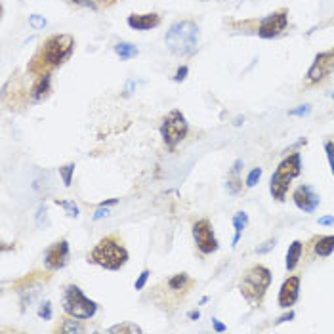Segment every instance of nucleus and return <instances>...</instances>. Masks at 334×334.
<instances>
[{
	"mask_svg": "<svg viewBox=\"0 0 334 334\" xmlns=\"http://www.w3.org/2000/svg\"><path fill=\"white\" fill-rule=\"evenodd\" d=\"M73 50H75V38L71 35H67V33L52 35L50 38H46V42L40 48V52L33 58L29 71L31 73H37L38 77L46 75L50 69L63 65L67 59L71 58Z\"/></svg>",
	"mask_w": 334,
	"mask_h": 334,
	"instance_id": "obj_1",
	"label": "nucleus"
},
{
	"mask_svg": "<svg viewBox=\"0 0 334 334\" xmlns=\"http://www.w3.org/2000/svg\"><path fill=\"white\" fill-rule=\"evenodd\" d=\"M128 258H130V254H128V250H126L123 239L118 235H107V237L100 239L98 245L88 254L90 264H96L107 271H118L126 266Z\"/></svg>",
	"mask_w": 334,
	"mask_h": 334,
	"instance_id": "obj_2",
	"label": "nucleus"
},
{
	"mask_svg": "<svg viewBox=\"0 0 334 334\" xmlns=\"http://www.w3.org/2000/svg\"><path fill=\"white\" fill-rule=\"evenodd\" d=\"M199 25L191 19H182L176 21L170 29H168L166 37H164V44L166 48L174 56L180 58H189L197 52L199 46Z\"/></svg>",
	"mask_w": 334,
	"mask_h": 334,
	"instance_id": "obj_3",
	"label": "nucleus"
},
{
	"mask_svg": "<svg viewBox=\"0 0 334 334\" xmlns=\"http://www.w3.org/2000/svg\"><path fill=\"white\" fill-rule=\"evenodd\" d=\"M269 284H271V271L261 264H254L243 271V277L239 281V291L252 307H260Z\"/></svg>",
	"mask_w": 334,
	"mask_h": 334,
	"instance_id": "obj_4",
	"label": "nucleus"
},
{
	"mask_svg": "<svg viewBox=\"0 0 334 334\" xmlns=\"http://www.w3.org/2000/svg\"><path fill=\"white\" fill-rule=\"evenodd\" d=\"M302 174V155L300 153H292L287 159H283V162L277 166V170L273 172L271 180H269V193L271 197L284 203L287 201V193L294 178Z\"/></svg>",
	"mask_w": 334,
	"mask_h": 334,
	"instance_id": "obj_5",
	"label": "nucleus"
},
{
	"mask_svg": "<svg viewBox=\"0 0 334 334\" xmlns=\"http://www.w3.org/2000/svg\"><path fill=\"white\" fill-rule=\"evenodd\" d=\"M61 305L63 312L71 317H77L80 321L92 319L98 312V304L94 300L84 296V292L80 291L77 284H67L63 291V298H61Z\"/></svg>",
	"mask_w": 334,
	"mask_h": 334,
	"instance_id": "obj_6",
	"label": "nucleus"
},
{
	"mask_svg": "<svg viewBox=\"0 0 334 334\" xmlns=\"http://www.w3.org/2000/svg\"><path fill=\"white\" fill-rule=\"evenodd\" d=\"M189 123L185 115L180 109H172L164 116V121L160 124V136L162 141L166 144L168 149H176V146L187 138Z\"/></svg>",
	"mask_w": 334,
	"mask_h": 334,
	"instance_id": "obj_7",
	"label": "nucleus"
},
{
	"mask_svg": "<svg viewBox=\"0 0 334 334\" xmlns=\"http://www.w3.org/2000/svg\"><path fill=\"white\" fill-rule=\"evenodd\" d=\"M193 239H195L197 248L203 254H212V252L218 250V239L214 235V227H212L210 220H197L193 224Z\"/></svg>",
	"mask_w": 334,
	"mask_h": 334,
	"instance_id": "obj_8",
	"label": "nucleus"
},
{
	"mask_svg": "<svg viewBox=\"0 0 334 334\" xmlns=\"http://www.w3.org/2000/svg\"><path fill=\"white\" fill-rule=\"evenodd\" d=\"M287 25H289V10L279 8L261 19L260 27H258V35H260V38H275L287 29Z\"/></svg>",
	"mask_w": 334,
	"mask_h": 334,
	"instance_id": "obj_9",
	"label": "nucleus"
},
{
	"mask_svg": "<svg viewBox=\"0 0 334 334\" xmlns=\"http://www.w3.org/2000/svg\"><path fill=\"white\" fill-rule=\"evenodd\" d=\"M334 71V48L327 52H321L313 59V65L305 75V82L307 84H317L321 80H325L328 75Z\"/></svg>",
	"mask_w": 334,
	"mask_h": 334,
	"instance_id": "obj_10",
	"label": "nucleus"
},
{
	"mask_svg": "<svg viewBox=\"0 0 334 334\" xmlns=\"http://www.w3.org/2000/svg\"><path fill=\"white\" fill-rule=\"evenodd\" d=\"M69 261V243L67 239H59L54 245L46 248L44 252V266L50 271H59L63 269Z\"/></svg>",
	"mask_w": 334,
	"mask_h": 334,
	"instance_id": "obj_11",
	"label": "nucleus"
},
{
	"mask_svg": "<svg viewBox=\"0 0 334 334\" xmlns=\"http://www.w3.org/2000/svg\"><path fill=\"white\" fill-rule=\"evenodd\" d=\"M292 201H294V204H296L302 212H315L321 204V197L315 193V189H313L312 185L304 183V185H300V187L294 189Z\"/></svg>",
	"mask_w": 334,
	"mask_h": 334,
	"instance_id": "obj_12",
	"label": "nucleus"
},
{
	"mask_svg": "<svg viewBox=\"0 0 334 334\" xmlns=\"http://www.w3.org/2000/svg\"><path fill=\"white\" fill-rule=\"evenodd\" d=\"M300 275H291L289 279H284L283 287L279 291V307L283 309H291L292 305L296 304L298 296H300Z\"/></svg>",
	"mask_w": 334,
	"mask_h": 334,
	"instance_id": "obj_13",
	"label": "nucleus"
},
{
	"mask_svg": "<svg viewBox=\"0 0 334 334\" xmlns=\"http://www.w3.org/2000/svg\"><path fill=\"white\" fill-rule=\"evenodd\" d=\"M128 27L134 31H151L160 25V15L151 12V14H132L128 15Z\"/></svg>",
	"mask_w": 334,
	"mask_h": 334,
	"instance_id": "obj_14",
	"label": "nucleus"
},
{
	"mask_svg": "<svg viewBox=\"0 0 334 334\" xmlns=\"http://www.w3.org/2000/svg\"><path fill=\"white\" fill-rule=\"evenodd\" d=\"M313 252L319 258H328L334 252V235H319V237H313L312 243Z\"/></svg>",
	"mask_w": 334,
	"mask_h": 334,
	"instance_id": "obj_15",
	"label": "nucleus"
},
{
	"mask_svg": "<svg viewBox=\"0 0 334 334\" xmlns=\"http://www.w3.org/2000/svg\"><path fill=\"white\" fill-rule=\"evenodd\" d=\"M166 287L170 289V292H178V294H185L189 292V289L195 287V281L187 275V273H176L166 281Z\"/></svg>",
	"mask_w": 334,
	"mask_h": 334,
	"instance_id": "obj_16",
	"label": "nucleus"
},
{
	"mask_svg": "<svg viewBox=\"0 0 334 334\" xmlns=\"http://www.w3.org/2000/svg\"><path fill=\"white\" fill-rule=\"evenodd\" d=\"M50 86H52V75L50 73L40 75L37 80V84H35L33 90H31V98H33V102H42L44 98H48V94H50Z\"/></svg>",
	"mask_w": 334,
	"mask_h": 334,
	"instance_id": "obj_17",
	"label": "nucleus"
},
{
	"mask_svg": "<svg viewBox=\"0 0 334 334\" xmlns=\"http://www.w3.org/2000/svg\"><path fill=\"white\" fill-rule=\"evenodd\" d=\"M302 252H304V243L302 241H292V245L287 250V269L289 271L296 269L298 261L302 258Z\"/></svg>",
	"mask_w": 334,
	"mask_h": 334,
	"instance_id": "obj_18",
	"label": "nucleus"
},
{
	"mask_svg": "<svg viewBox=\"0 0 334 334\" xmlns=\"http://www.w3.org/2000/svg\"><path fill=\"white\" fill-rule=\"evenodd\" d=\"M80 319L77 317H71V315H67V317H61V323H59V327L56 328V332H63V334H77V332H84V327L79 323Z\"/></svg>",
	"mask_w": 334,
	"mask_h": 334,
	"instance_id": "obj_19",
	"label": "nucleus"
},
{
	"mask_svg": "<svg viewBox=\"0 0 334 334\" xmlns=\"http://www.w3.org/2000/svg\"><path fill=\"white\" fill-rule=\"evenodd\" d=\"M247 225H248L247 212H237V214L233 216V227H235V237H233V243H231L233 248L237 247V243H239L241 235H243V231H245Z\"/></svg>",
	"mask_w": 334,
	"mask_h": 334,
	"instance_id": "obj_20",
	"label": "nucleus"
},
{
	"mask_svg": "<svg viewBox=\"0 0 334 334\" xmlns=\"http://www.w3.org/2000/svg\"><path fill=\"white\" fill-rule=\"evenodd\" d=\"M115 54L123 59V61H128V59L136 58L139 54V50L132 42H118V44H115Z\"/></svg>",
	"mask_w": 334,
	"mask_h": 334,
	"instance_id": "obj_21",
	"label": "nucleus"
},
{
	"mask_svg": "<svg viewBox=\"0 0 334 334\" xmlns=\"http://www.w3.org/2000/svg\"><path fill=\"white\" fill-rule=\"evenodd\" d=\"M107 332H109V334H136V332H141V328H139L136 323L124 321V323H121V325H115V327H111Z\"/></svg>",
	"mask_w": 334,
	"mask_h": 334,
	"instance_id": "obj_22",
	"label": "nucleus"
},
{
	"mask_svg": "<svg viewBox=\"0 0 334 334\" xmlns=\"http://www.w3.org/2000/svg\"><path fill=\"white\" fill-rule=\"evenodd\" d=\"M75 162H69L65 166L59 168V176H61V180L65 183V187H71V183H73V174H75Z\"/></svg>",
	"mask_w": 334,
	"mask_h": 334,
	"instance_id": "obj_23",
	"label": "nucleus"
},
{
	"mask_svg": "<svg viewBox=\"0 0 334 334\" xmlns=\"http://www.w3.org/2000/svg\"><path fill=\"white\" fill-rule=\"evenodd\" d=\"M56 204L58 206H61L63 210H65V214L69 216V218H79V206L73 203V201H56Z\"/></svg>",
	"mask_w": 334,
	"mask_h": 334,
	"instance_id": "obj_24",
	"label": "nucleus"
},
{
	"mask_svg": "<svg viewBox=\"0 0 334 334\" xmlns=\"http://www.w3.org/2000/svg\"><path fill=\"white\" fill-rule=\"evenodd\" d=\"M225 187H227V191H229L231 195H239L241 191H243V182H241L237 176H233V178H229V180H227Z\"/></svg>",
	"mask_w": 334,
	"mask_h": 334,
	"instance_id": "obj_25",
	"label": "nucleus"
},
{
	"mask_svg": "<svg viewBox=\"0 0 334 334\" xmlns=\"http://www.w3.org/2000/svg\"><path fill=\"white\" fill-rule=\"evenodd\" d=\"M46 19H44V15H38V14H33V15H29V25L33 27V29H44L46 27Z\"/></svg>",
	"mask_w": 334,
	"mask_h": 334,
	"instance_id": "obj_26",
	"label": "nucleus"
},
{
	"mask_svg": "<svg viewBox=\"0 0 334 334\" xmlns=\"http://www.w3.org/2000/svg\"><path fill=\"white\" fill-rule=\"evenodd\" d=\"M38 317L44 321H50L52 319V304L46 300V302H42L40 304V307H38Z\"/></svg>",
	"mask_w": 334,
	"mask_h": 334,
	"instance_id": "obj_27",
	"label": "nucleus"
},
{
	"mask_svg": "<svg viewBox=\"0 0 334 334\" xmlns=\"http://www.w3.org/2000/svg\"><path fill=\"white\" fill-rule=\"evenodd\" d=\"M149 275H151V271H149V269H144V271L139 273L138 279H136V283H134V289H136V291H144V287H146Z\"/></svg>",
	"mask_w": 334,
	"mask_h": 334,
	"instance_id": "obj_28",
	"label": "nucleus"
},
{
	"mask_svg": "<svg viewBox=\"0 0 334 334\" xmlns=\"http://www.w3.org/2000/svg\"><path fill=\"white\" fill-rule=\"evenodd\" d=\"M261 178V168H254V170H250V174L247 178V187H254L256 183L260 182Z\"/></svg>",
	"mask_w": 334,
	"mask_h": 334,
	"instance_id": "obj_29",
	"label": "nucleus"
},
{
	"mask_svg": "<svg viewBox=\"0 0 334 334\" xmlns=\"http://www.w3.org/2000/svg\"><path fill=\"white\" fill-rule=\"evenodd\" d=\"M277 245V239H268L266 243H261L260 247L256 248V254H268L269 250H273Z\"/></svg>",
	"mask_w": 334,
	"mask_h": 334,
	"instance_id": "obj_30",
	"label": "nucleus"
},
{
	"mask_svg": "<svg viewBox=\"0 0 334 334\" xmlns=\"http://www.w3.org/2000/svg\"><path fill=\"white\" fill-rule=\"evenodd\" d=\"M325 151H327L328 164H330V170L334 174V141H325Z\"/></svg>",
	"mask_w": 334,
	"mask_h": 334,
	"instance_id": "obj_31",
	"label": "nucleus"
},
{
	"mask_svg": "<svg viewBox=\"0 0 334 334\" xmlns=\"http://www.w3.org/2000/svg\"><path fill=\"white\" fill-rule=\"evenodd\" d=\"M309 111H312V105H300V107H296V109L289 111V115L291 116H305Z\"/></svg>",
	"mask_w": 334,
	"mask_h": 334,
	"instance_id": "obj_32",
	"label": "nucleus"
},
{
	"mask_svg": "<svg viewBox=\"0 0 334 334\" xmlns=\"http://www.w3.org/2000/svg\"><path fill=\"white\" fill-rule=\"evenodd\" d=\"M109 214H111L109 208H107V206H102V204H100V208L96 210V214L92 216V220H94V222H100L102 218H107Z\"/></svg>",
	"mask_w": 334,
	"mask_h": 334,
	"instance_id": "obj_33",
	"label": "nucleus"
},
{
	"mask_svg": "<svg viewBox=\"0 0 334 334\" xmlns=\"http://www.w3.org/2000/svg\"><path fill=\"white\" fill-rule=\"evenodd\" d=\"M187 73H189V69H187V65H182L178 71H176V75H174V82H182V80H185L187 79Z\"/></svg>",
	"mask_w": 334,
	"mask_h": 334,
	"instance_id": "obj_34",
	"label": "nucleus"
},
{
	"mask_svg": "<svg viewBox=\"0 0 334 334\" xmlns=\"http://www.w3.org/2000/svg\"><path fill=\"white\" fill-rule=\"evenodd\" d=\"M73 4L77 6H84V8H90V10H98V4H96L94 0H71Z\"/></svg>",
	"mask_w": 334,
	"mask_h": 334,
	"instance_id": "obj_35",
	"label": "nucleus"
},
{
	"mask_svg": "<svg viewBox=\"0 0 334 334\" xmlns=\"http://www.w3.org/2000/svg\"><path fill=\"white\" fill-rule=\"evenodd\" d=\"M292 319H294V312H292V309H289V313L281 315V317H279L275 323H277V325H281V323H287V321H292Z\"/></svg>",
	"mask_w": 334,
	"mask_h": 334,
	"instance_id": "obj_36",
	"label": "nucleus"
},
{
	"mask_svg": "<svg viewBox=\"0 0 334 334\" xmlns=\"http://www.w3.org/2000/svg\"><path fill=\"white\" fill-rule=\"evenodd\" d=\"M212 325H214V330H216V332H225V328H227L224 323L220 319H216V317H212Z\"/></svg>",
	"mask_w": 334,
	"mask_h": 334,
	"instance_id": "obj_37",
	"label": "nucleus"
},
{
	"mask_svg": "<svg viewBox=\"0 0 334 334\" xmlns=\"http://www.w3.org/2000/svg\"><path fill=\"white\" fill-rule=\"evenodd\" d=\"M241 168H243V160H235V164H233V168H231V174L233 176H237L241 172Z\"/></svg>",
	"mask_w": 334,
	"mask_h": 334,
	"instance_id": "obj_38",
	"label": "nucleus"
},
{
	"mask_svg": "<svg viewBox=\"0 0 334 334\" xmlns=\"http://www.w3.org/2000/svg\"><path fill=\"white\" fill-rule=\"evenodd\" d=\"M334 224V216H323L319 218V225H332Z\"/></svg>",
	"mask_w": 334,
	"mask_h": 334,
	"instance_id": "obj_39",
	"label": "nucleus"
},
{
	"mask_svg": "<svg viewBox=\"0 0 334 334\" xmlns=\"http://www.w3.org/2000/svg\"><path fill=\"white\" fill-rule=\"evenodd\" d=\"M134 88H136V82H134V80H128V84H126V96H130Z\"/></svg>",
	"mask_w": 334,
	"mask_h": 334,
	"instance_id": "obj_40",
	"label": "nucleus"
},
{
	"mask_svg": "<svg viewBox=\"0 0 334 334\" xmlns=\"http://www.w3.org/2000/svg\"><path fill=\"white\" fill-rule=\"evenodd\" d=\"M187 317H189V319L197 321L199 317H201V313H199V309H193V312H189V313H187Z\"/></svg>",
	"mask_w": 334,
	"mask_h": 334,
	"instance_id": "obj_41",
	"label": "nucleus"
},
{
	"mask_svg": "<svg viewBox=\"0 0 334 334\" xmlns=\"http://www.w3.org/2000/svg\"><path fill=\"white\" fill-rule=\"evenodd\" d=\"M118 203V199H107V201H103V203H100L102 206H111V204H116Z\"/></svg>",
	"mask_w": 334,
	"mask_h": 334,
	"instance_id": "obj_42",
	"label": "nucleus"
},
{
	"mask_svg": "<svg viewBox=\"0 0 334 334\" xmlns=\"http://www.w3.org/2000/svg\"><path fill=\"white\" fill-rule=\"evenodd\" d=\"M243 123H245V118H243V116H237V118H235V123H233V124H235V126H241Z\"/></svg>",
	"mask_w": 334,
	"mask_h": 334,
	"instance_id": "obj_43",
	"label": "nucleus"
},
{
	"mask_svg": "<svg viewBox=\"0 0 334 334\" xmlns=\"http://www.w3.org/2000/svg\"><path fill=\"white\" fill-rule=\"evenodd\" d=\"M332 100H334V94H332Z\"/></svg>",
	"mask_w": 334,
	"mask_h": 334,
	"instance_id": "obj_44",
	"label": "nucleus"
}]
</instances>
